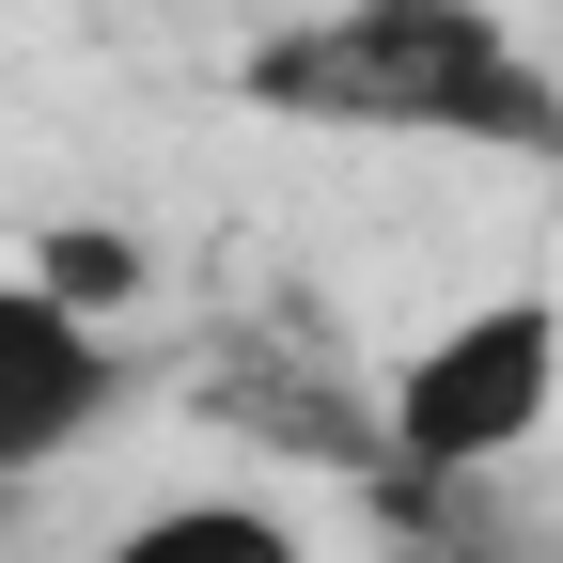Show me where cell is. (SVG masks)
<instances>
[{"mask_svg":"<svg viewBox=\"0 0 563 563\" xmlns=\"http://www.w3.org/2000/svg\"><path fill=\"white\" fill-rule=\"evenodd\" d=\"M235 95L266 125H329V141H439V157H532L563 173V79L517 47L501 0H329L282 16Z\"/></svg>","mask_w":563,"mask_h":563,"instance_id":"6da1fadb","label":"cell"},{"mask_svg":"<svg viewBox=\"0 0 563 563\" xmlns=\"http://www.w3.org/2000/svg\"><path fill=\"white\" fill-rule=\"evenodd\" d=\"M563 407V298H485L439 344H407L391 376V454L407 470H501Z\"/></svg>","mask_w":563,"mask_h":563,"instance_id":"7a4b0ae2","label":"cell"},{"mask_svg":"<svg viewBox=\"0 0 563 563\" xmlns=\"http://www.w3.org/2000/svg\"><path fill=\"white\" fill-rule=\"evenodd\" d=\"M110 407H125V344H110L79 298H47V282L0 266V485L63 470Z\"/></svg>","mask_w":563,"mask_h":563,"instance_id":"3957f363","label":"cell"},{"mask_svg":"<svg viewBox=\"0 0 563 563\" xmlns=\"http://www.w3.org/2000/svg\"><path fill=\"white\" fill-rule=\"evenodd\" d=\"M95 563H313L298 517H266V501H157V517H125Z\"/></svg>","mask_w":563,"mask_h":563,"instance_id":"277c9868","label":"cell"}]
</instances>
